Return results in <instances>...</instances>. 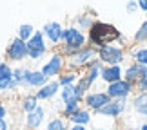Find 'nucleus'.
Returning a JSON list of instances; mask_svg holds the SVG:
<instances>
[{"label": "nucleus", "instance_id": "obj_1", "mask_svg": "<svg viewBox=\"0 0 147 130\" xmlns=\"http://www.w3.org/2000/svg\"><path fill=\"white\" fill-rule=\"evenodd\" d=\"M120 38H122V33L115 25L107 24V22H100V20L94 22L93 27L87 31V43L91 47H94L96 51L105 47V45L118 43Z\"/></svg>", "mask_w": 147, "mask_h": 130}, {"label": "nucleus", "instance_id": "obj_2", "mask_svg": "<svg viewBox=\"0 0 147 130\" xmlns=\"http://www.w3.org/2000/svg\"><path fill=\"white\" fill-rule=\"evenodd\" d=\"M62 42H64L62 56L71 58L76 51H80L87 45V35L84 31H80L76 25H71V27H65L64 33H62Z\"/></svg>", "mask_w": 147, "mask_h": 130}, {"label": "nucleus", "instance_id": "obj_3", "mask_svg": "<svg viewBox=\"0 0 147 130\" xmlns=\"http://www.w3.org/2000/svg\"><path fill=\"white\" fill-rule=\"evenodd\" d=\"M96 58L104 65H122L123 60H125V49L120 47V45H116V43L105 45V47L98 49Z\"/></svg>", "mask_w": 147, "mask_h": 130}, {"label": "nucleus", "instance_id": "obj_4", "mask_svg": "<svg viewBox=\"0 0 147 130\" xmlns=\"http://www.w3.org/2000/svg\"><path fill=\"white\" fill-rule=\"evenodd\" d=\"M96 54H98V51L94 49V47H91V45H86L84 49L76 51V53L73 54L71 58H67L65 63L71 67V71H76V69H82V67H87L94 58H96Z\"/></svg>", "mask_w": 147, "mask_h": 130}, {"label": "nucleus", "instance_id": "obj_5", "mask_svg": "<svg viewBox=\"0 0 147 130\" xmlns=\"http://www.w3.org/2000/svg\"><path fill=\"white\" fill-rule=\"evenodd\" d=\"M26 45H27V56L31 60H38L47 51V45H46V40H44L42 31H35V35L26 42Z\"/></svg>", "mask_w": 147, "mask_h": 130}, {"label": "nucleus", "instance_id": "obj_6", "mask_svg": "<svg viewBox=\"0 0 147 130\" xmlns=\"http://www.w3.org/2000/svg\"><path fill=\"white\" fill-rule=\"evenodd\" d=\"M134 90V83H129L125 80H120V81H115V83H109L105 89L107 96L111 99H127L129 96L133 94Z\"/></svg>", "mask_w": 147, "mask_h": 130}, {"label": "nucleus", "instance_id": "obj_7", "mask_svg": "<svg viewBox=\"0 0 147 130\" xmlns=\"http://www.w3.org/2000/svg\"><path fill=\"white\" fill-rule=\"evenodd\" d=\"M111 101V98L107 96L105 90H89V92L84 96V103H86V109L87 110H93V112H98L100 109H104V107Z\"/></svg>", "mask_w": 147, "mask_h": 130}, {"label": "nucleus", "instance_id": "obj_8", "mask_svg": "<svg viewBox=\"0 0 147 130\" xmlns=\"http://www.w3.org/2000/svg\"><path fill=\"white\" fill-rule=\"evenodd\" d=\"M64 65H65V58L62 56V53H55V54H51V58L44 63L42 74L46 76L47 80H49V78H55V76H60Z\"/></svg>", "mask_w": 147, "mask_h": 130}, {"label": "nucleus", "instance_id": "obj_9", "mask_svg": "<svg viewBox=\"0 0 147 130\" xmlns=\"http://www.w3.org/2000/svg\"><path fill=\"white\" fill-rule=\"evenodd\" d=\"M127 109V99H111L109 103H107L104 109H100L96 114L100 116H104V117H118V116H122L123 112H125Z\"/></svg>", "mask_w": 147, "mask_h": 130}, {"label": "nucleus", "instance_id": "obj_10", "mask_svg": "<svg viewBox=\"0 0 147 130\" xmlns=\"http://www.w3.org/2000/svg\"><path fill=\"white\" fill-rule=\"evenodd\" d=\"M60 99L62 105H80L84 101V94L76 89V85H69V87H62L60 89Z\"/></svg>", "mask_w": 147, "mask_h": 130}, {"label": "nucleus", "instance_id": "obj_11", "mask_svg": "<svg viewBox=\"0 0 147 130\" xmlns=\"http://www.w3.org/2000/svg\"><path fill=\"white\" fill-rule=\"evenodd\" d=\"M27 56V45L20 38H15L7 47V58L11 61H22Z\"/></svg>", "mask_w": 147, "mask_h": 130}, {"label": "nucleus", "instance_id": "obj_12", "mask_svg": "<svg viewBox=\"0 0 147 130\" xmlns=\"http://www.w3.org/2000/svg\"><path fill=\"white\" fill-rule=\"evenodd\" d=\"M100 80H104L107 85H109V83H115V81L123 80V69H122V65H104L102 74H100Z\"/></svg>", "mask_w": 147, "mask_h": 130}, {"label": "nucleus", "instance_id": "obj_13", "mask_svg": "<svg viewBox=\"0 0 147 130\" xmlns=\"http://www.w3.org/2000/svg\"><path fill=\"white\" fill-rule=\"evenodd\" d=\"M42 33H44V36H46L51 43H58V42H62V33H64V27H62L58 22H47V24L44 25Z\"/></svg>", "mask_w": 147, "mask_h": 130}, {"label": "nucleus", "instance_id": "obj_14", "mask_svg": "<svg viewBox=\"0 0 147 130\" xmlns=\"http://www.w3.org/2000/svg\"><path fill=\"white\" fill-rule=\"evenodd\" d=\"M60 83L58 80H53V81H47L44 87L38 89V92L35 94L36 96V99H51V98H55L56 94L60 92Z\"/></svg>", "mask_w": 147, "mask_h": 130}, {"label": "nucleus", "instance_id": "obj_15", "mask_svg": "<svg viewBox=\"0 0 147 130\" xmlns=\"http://www.w3.org/2000/svg\"><path fill=\"white\" fill-rule=\"evenodd\" d=\"M49 80L42 74V71H29L26 69V76H24V83L27 87H44Z\"/></svg>", "mask_w": 147, "mask_h": 130}, {"label": "nucleus", "instance_id": "obj_16", "mask_svg": "<svg viewBox=\"0 0 147 130\" xmlns=\"http://www.w3.org/2000/svg\"><path fill=\"white\" fill-rule=\"evenodd\" d=\"M44 119H46V110H44L42 107H36L33 112H29V114H27V117H26V125H27V128L36 130V128L44 123Z\"/></svg>", "mask_w": 147, "mask_h": 130}, {"label": "nucleus", "instance_id": "obj_17", "mask_svg": "<svg viewBox=\"0 0 147 130\" xmlns=\"http://www.w3.org/2000/svg\"><path fill=\"white\" fill-rule=\"evenodd\" d=\"M142 69H144V65H138V63H134V61L129 63L125 69H123V80L136 85V81L142 80Z\"/></svg>", "mask_w": 147, "mask_h": 130}, {"label": "nucleus", "instance_id": "obj_18", "mask_svg": "<svg viewBox=\"0 0 147 130\" xmlns=\"http://www.w3.org/2000/svg\"><path fill=\"white\" fill-rule=\"evenodd\" d=\"M102 69H104V63H102V61H100L98 58H94V60L91 61V63H89V65L86 67V74H84V76L87 78V81L91 83V85H93V83H94V81H96L98 78H100Z\"/></svg>", "mask_w": 147, "mask_h": 130}, {"label": "nucleus", "instance_id": "obj_19", "mask_svg": "<svg viewBox=\"0 0 147 130\" xmlns=\"http://www.w3.org/2000/svg\"><path fill=\"white\" fill-rule=\"evenodd\" d=\"M11 81H13V69L5 61H0V90H9Z\"/></svg>", "mask_w": 147, "mask_h": 130}, {"label": "nucleus", "instance_id": "obj_20", "mask_svg": "<svg viewBox=\"0 0 147 130\" xmlns=\"http://www.w3.org/2000/svg\"><path fill=\"white\" fill-rule=\"evenodd\" d=\"M69 121L73 123V125H82V127H87L89 123H91V110H87V109H78L75 114H73L69 117Z\"/></svg>", "mask_w": 147, "mask_h": 130}, {"label": "nucleus", "instance_id": "obj_21", "mask_svg": "<svg viewBox=\"0 0 147 130\" xmlns=\"http://www.w3.org/2000/svg\"><path fill=\"white\" fill-rule=\"evenodd\" d=\"M131 105H133V109H134V112H136V114L147 117V94H140V92H138V94L133 98Z\"/></svg>", "mask_w": 147, "mask_h": 130}, {"label": "nucleus", "instance_id": "obj_22", "mask_svg": "<svg viewBox=\"0 0 147 130\" xmlns=\"http://www.w3.org/2000/svg\"><path fill=\"white\" fill-rule=\"evenodd\" d=\"M80 76H82V74H80V72H76V71H67V72H64V74L58 76V83H60V87L75 85Z\"/></svg>", "mask_w": 147, "mask_h": 130}, {"label": "nucleus", "instance_id": "obj_23", "mask_svg": "<svg viewBox=\"0 0 147 130\" xmlns=\"http://www.w3.org/2000/svg\"><path fill=\"white\" fill-rule=\"evenodd\" d=\"M94 16L93 15H89V13H84V15H80V16H76V20H75V24H76V27L80 31H89L93 27V24H94Z\"/></svg>", "mask_w": 147, "mask_h": 130}, {"label": "nucleus", "instance_id": "obj_24", "mask_svg": "<svg viewBox=\"0 0 147 130\" xmlns=\"http://www.w3.org/2000/svg\"><path fill=\"white\" fill-rule=\"evenodd\" d=\"M131 58H133V61H134V63L147 67V47H145V45L134 47V49L131 51Z\"/></svg>", "mask_w": 147, "mask_h": 130}, {"label": "nucleus", "instance_id": "obj_25", "mask_svg": "<svg viewBox=\"0 0 147 130\" xmlns=\"http://www.w3.org/2000/svg\"><path fill=\"white\" fill-rule=\"evenodd\" d=\"M35 35V27H33L31 24H24L18 27V31H16V38H20L22 42H27L29 38Z\"/></svg>", "mask_w": 147, "mask_h": 130}, {"label": "nucleus", "instance_id": "obj_26", "mask_svg": "<svg viewBox=\"0 0 147 130\" xmlns=\"http://www.w3.org/2000/svg\"><path fill=\"white\" fill-rule=\"evenodd\" d=\"M46 130H69V128H67L65 119H62V117H53V119L47 123Z\"/></svg>", "mask_w": 147, "mask_h": 130}, {"label": "nucleus", "instance_id": "obj_27", "mask_svg": "<svg viewBox=\"0 0 147 130\" xmlns=\"http://www.w3.org/2000/svg\"><path fill=\"white\" fill-rule=\"evenodd\" d=\"M38 107V99H36V96H27V98L22 101V109H24L27 114L29 112H33Z\"/></svg>", "mask_w": 147, "mask_h": 130}, {"label": "nucleus", "instance_id": "obj_28", "mask_svg": "<svg viewBox=\"0 0 147 130\" xmlns=\"http://www.w3.org/2000/svg\"><path fill=\"white\" fill-rule=\"evenodd\" d=\"M134 42L136 43H145L147 42V20L138 27V31L134 33Z\"/></svg>", "mask_w": 147, "mask_h": 130}, {"label": "nucleus", "instance_id": "obj_29", "mask_svg": "<svg viewBox=\"0 0 147 130\" xmlns=\"http://www.w3.org/2000/svg\"><path fill=\"white\" fill-rule=\"evenodd\" d=\"M75 85H76V89H78V90H80V92H82L84 96H86V94L89 92V89H91V87H93V85H91V83H89V81H87V78H86V76H84V74H82L80 78H78V81L75 83Z\"/></svg>", "mask_w": 147, "mask_h": 130}, {"label": "nucleus", "instance_id": "obj_30", "mask_svg": "<svg viewBox=\"0 0 147 130\" xmlns=\"http://www.w3.org/2000/svg\"><path fill=\"white\" fill-rule=\"evenodd\" d=\"M24 76H26V69H13V80L18 83H24Z\"/></svg>", "mask_w": 147, "mask_h": 130}, {"label": "nucleus", "instance_id": "obj_31", "mask_svg": "<svg viewBox=\"0 0 147 130\" xmlns=\"http://www.w3.org/2000/svg\"><path fill=\"white\" fill-rule=\"evenodd\" d=\"M134 89H136L140 94H147V78H142V80H138V81H136V85H134Z\"/></svg>", "mask_w": 147, "mask_h": 130}, {"label": "nucleus", "instance_id": "obj_32", "mask_svg": "<svg viewBox=\"0 0 147 130\" xmlns=\"http://www.w3.org/2000/svg\"><path fill=\"white\" fill-rule=\"evenodd\" d=\"M125 9H127V13H134V11L138 9V2H127Z\"/></svg>", "mask_w": 147, "mask_h": 130}, {"label": "nucleus", "instance_id": "obj_33", "mask_svg": "<svg viewBox=\"0 0 147 130\" xmlns=\"http://www.w3.org/2000/svg\"><path fill=\"white\" fill-rule=\"evenodd\" d=\"M5 116H7V109H5V105L0 103V119H5Z\"/></svg>", "mask_w": 147, "mask_h": 130}, {"label": "nucleus", "instance_id": "obj_34", "mask_svg": "<svg viewBox=\"0 0 147 130\" xmlns=\"http://www.w3.org/2000/svg\"><path fill=\"white\" fill-rule=\"evenodd\" d=\"M138 9H142V11L147 13V0H140V2H138Z\"/></svg>", "mask_w": 147, "mask_h": 130}, {"label": "nucleus", "instance_id": "obj_35", "mask_svg": "<svg viewBox=\"0 0 147 130\" xmlns=\"http://www.w3.org/2000/svg\"><path fill=\"white\" fill-rule=\"evenodd\" d=\"M0 130H9V125L5 119H0Z\"/></svg>", "mask_w": 147, "mask_h": 130}, {"label": "nucleus", "instance_id": "obj_36", "mask_svg": "<svg viewBox=\"0 0 147 130\" xmlns=\"http://www.w3.org/2000/svg\"><path fill=\"white\" fill-rule=\"evenodd\" d=\"M69 130H87V128H86V127H82V125H73Z\"/></svg>", "mask_w": 147, "mask_h": 130}, {"label": "nucleus", "instance_id": "obj_37", "mask_svg": "<svg viewBox=\"0 0 147 130\" xmlns=\"http://www.w3.org/2000/svg\"><path fill=\"white\" fill-rule=\"evenodd\" d=\"M138 130H147V121L145 123H142V125H140V128Z\"/></svg>", "mask_w": 147, "mask_h": 130}, {"label": "nucleus", "instance_id": "obj_38", "mask_svg": "<svg viewBox=\"0 0 147 130\" xmlns=\"http://www.w3.org/2000/svg\"><path fill=\"white\" fill-rule=\"evenodd\" d=\"M129 130H138V128H129Z\"/></svg>", "mask_w": 147, "mask_h": 130}, {"label": "nucleus", "instance_id": "obj_39", "mask_svg": "<svg viewBox=\"0 0 147 130\" xmlns=\"http://www.w3.org/2000/svg\"><path fill=\"white\" fill-rule=\"evenodd\" d=\"M96 130H104V128H96Z\"/></svg>", "mask_w": 147, "mask_h": 130}]
</instances>
